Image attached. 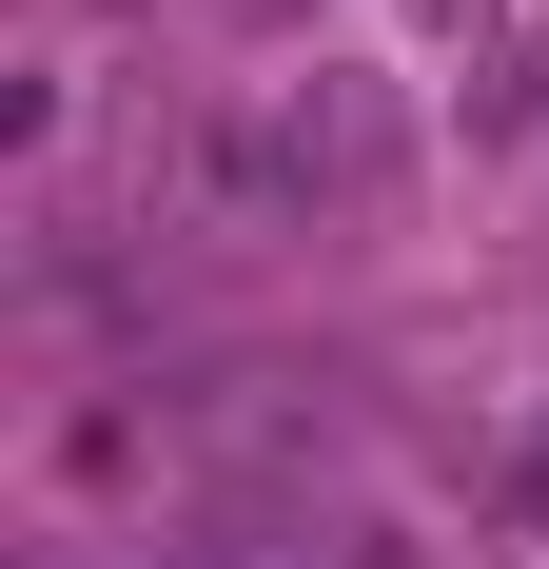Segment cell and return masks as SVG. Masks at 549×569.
<instances>
[{
    "label": "cell",
    "mask_w": 549,
    "mask_h": 569,
    "mask_svg": "<svg viewBox=\"0 0 549 569\" xmlns=\"http://www.w3.org/2000/svg\"><path fill=\"white\" fill-rule=\"evenodd\" d=\"M412 177V118H392V79H236V99H197L158 138V197L217 236H295V217H353V197H392Z\"/></svg>",
    "instance_id": "cell-1"
},
{
    "label": "cell",
    "mask_w": 549,
    "mask_h": 569,
    "mask_svg": "<svg viewBox=\"0 0 549 569\" xmlns=\"http://www.w3.org/2000/svg\"><path fill=\"white\" fill-rule=\"evenodd\" d=\"M412 20H491V0H412Z\"/></svg>",
    "instance_id": "cell-2"
},
{
    "label": "cell",
    "mask_w": 549,
    "mask_h": 569,
    "mask_svg": "<svg viewBox=\"0 0 549 569\" xmlns=\"http://www.w3.org/2000/svg\"><path fill=\"white\" fill-rule=\"evenodd\" d=\"M530 511H549V432H530Z\"/></svg>",
    "instance_id": "cell-3"
}]
</instances>
